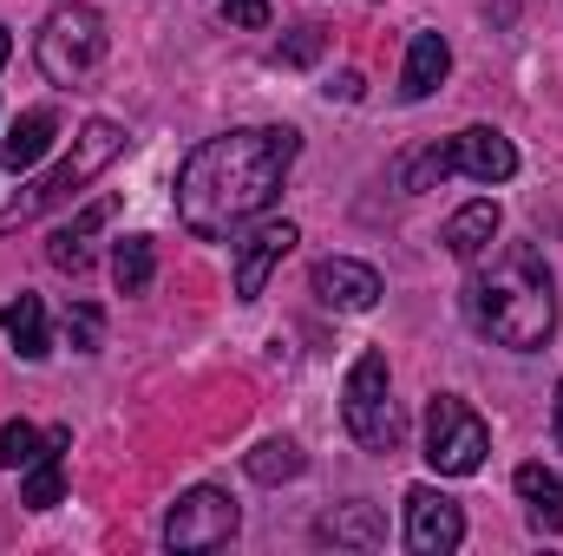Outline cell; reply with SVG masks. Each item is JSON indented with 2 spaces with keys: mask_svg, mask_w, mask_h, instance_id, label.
<instances>
[{
  "mask_svg": "<svg viewBox=\"0 0 563 556\" xmlns=\"http://www.w3.org/2000/svg\"><path fill=\"white\" fill-rule=\"evenodd\" d=\"M295 151H301V138L288 125H250V132L203 138L177 170V216H184V230L203 236V243L236 236L250 216H263L282 197V177H288Z\"/></svg>",
  "mask_w": 563,
  "mask_h": 556,
  "instance_id": "1",
  "label": "cell"
},
{
  "mask_svg": "<svg viewBox=\"0 0 563 556\" xmlns=\"http://www.w3.org/2000/svg\"><path fill=\"white\" fill-rule=\"evenodd\" d=\"M465 308L472 321L498 341V347H544L558 334V281H551V263L538 243H505L498 263L485 276H472L465 288Z\"/></svg>",
  "mask_w": 563,
  "mask_h": 556,
  "instance_id": "2",
  "label": "cell"
},
{
  "mask_svg": "<svg viewBox=\"0 0 563 556\" xmlns=\"http://www.w3.org/2000/svg\"><path fill=\"white\" fill-rule=\"evenodd\" d=\"M125 144H132V138H125V125H112V119H92V125L73 138V151H66V157H59V164H53V170H46V177H40L26 197H13V203L0 210V230H20V223H33L40 210H53V203L79 197V190H86V184H92V177H99V170H106V164H112Z\"/></svg>",
  "mask_w": 563,
  "mask_h": 556,
  "instance_id": "3",
  "label": "cell"
},
{
  "mask_svg": "<svg viewBox=\"0 0 563 556\" xmlns=\"http://www.w3.org/2000/svg\"><path fill=\"white\" fill-rule=\"evenodd\" d=\"M106 53H112V33L92 7H53V20L33 40V59L53 86H86L106 66Z\"/></svg>",
  "mask_w": 563,
  "mask_h": 556,
  "instance_id": "4",
  "label": "cell"
},
{
  "mask_svg": "<svg viewBox=\"0 0 563 556\" xmlns=\"http://www.w3.org/2000/svg\"><path fill=\"white\" fill-rule=\"evenodd\" d=\"M485 452H492L485 419L472 413L459 393H432V407H426V465L439 478H472L485 465Z\"/></svg>",
  "mask_w": 563,
  "mask_h": 556,
  "instance_id": "5",
  "label": "cell"
},
{
  "mask_svg": "<svg viewBox=\"0 0 563 556\" xmlns=\"http://www.w3.org/2000/svg\"><path fill=\"white\" fill-rule=\"evenodd\" d=\"M341 419H347L354 445H367V452H394L400 419H394V400H387V354H361V360L347 367Z\"/></svg>",
  "mask_w": 563,
  "mask_h": 556,
  "instance_id": "6",
  "label": "cell"
},
{
  "mask_svg": "<svg viewBox=\"0 0 563 556\" xmlns=\"http://www.w3.org/2000/svg\"><path fill=\"white\" fill-rule=\"evenodd\" d=\"M236 531H243V511H236V498L217 491V485L184 491V498L170 504V518H164V544H170V551H223Z\"/></svg>",
  "mask_w": 563,
  "mask_h": 556,
  "instance_id": "7",
  "label": "cell"
},
{
  "mask_svg": "<svg viewBox=\"0 0 563 556\" xmlns=\"http://www.w3.org/2000/svg\"><path fill=\"white\" fill-rule=\"evenodd\" d=\"M465 544V511L445 498V491H432V485H413L407 491V551L413 556H445Z\"/></svg>",
  "mask_w": 563,
  "mask_h": 556,
  "instance_id": "8",
  "label": "cell"
},
{
  "mask_svg": "<svg viewBox=\"0 0 563 556\" xmlns=\"http://www.w3.org/2000/svg\"><path fill=\"white\" fill-rule=\"evenodd\" d=\"M308 288H314L321 308H334V314H367V308L387 294L380 276H374L367 263H354V256H321L314 276H308Z\"/></svg>",
  "mask_w": 563,
  "mask_h": 556,
  "instance_id": "9",
  "label": "cell"
},
{
  "mask_svg": "<svg viewBox=\"0 0 563 556\" xmlns=\"http://www.w3.org/2000/svg\"><path fill=\"white\" fill-rule=\"evenodd\" d=\"M445 157H452V177H472V184H505V177H518V151H511L505 132H492V125H472V132L445 138Z\"/></svg>",
  "mask_w": 563,
  "mask_h": 556,
  "instance_id": "10",
  "label": "cell"
},
{
  "mask_svg": "<svg viewBox=\"0 0 563 556\" xmlns=\"http://www.w3.org/2000/svg\"><path fill=\"white\" fill-rule=\"evenodd\" d=\"M295 243H301L295 223H263L256 236H243V249H236V301H256L263 281H269V269H276Z\"/></svg>",
  "mask_w": 563,
  "mask_h": 556,
  "instance_id": "11",
  "label": "cell"
},
{
  "mask_svg": "<svg viewBox=\"0 0 563 556\" xmlns=\"http://www.w3.org/2000/svg\"><path fill=\"white\" fill-rule=\"evenodd\" d=\"M106 223H112V197L86 203L66 230H53V236H46V263H53V269H66V276H86V269H92V236H99Z\"/></svg>",
  "mask_w": 563,
  "mask_h": 556,
  "instance_id": "12",
  "label": "cell"
},
{
  "mask_svg": "<svg viewBox=\"0 0 563 556\" xmlns=\"http://www.w3.org/2000/svg\"><path fill=\"white\" fill-rule=\"evenodd\" d=\"M445 73H452V46H445V33H413V46H407V66H400V99H432L439 86H445Z\"/></svg>",
  "mask_w": 563,
  "mask_h": 556,
  "instance_id": "13",
  "label": "cell"
},
{
  "mask_svg": "<svg viewBox=\"0 0 563 556\" xmlns=\"http://www.w3.org/2000/svg\"><path fill=\"white\" fill-rule=\"evenodd\" d=\"M492 236H498V203L478 197V203H465V210L445 216V236H439V243H445L459 263H478V256L492 249Z\"/></svg>",
  "mask_w": 563,
  "mask_h": 556,
  "instance_id": "14",
  "label": "cell"
},
{
  "mask_svg": "<svg viewBox=\"0 0 563 556\" xmlns=\"http://www.w3.org/2000/svg\"><path fill=\"white\" fill-rule=\"evenodd\" d=\"M511 485H518V498H525L531 524H538L544 537H558V531H563V478H558V471L531 458V465H518V478H511Z\"/></svg>",
  "mask_w": 563,
  "mask_h": 556,
  "instance_id": "15",
  "label": "cell"
},
{
  "mask_svg": "<svg viewBox=\"0 0 563 556\" xmlns=\"http://www.w3.org/2000/svg\"><path fill=\"white\" fill-rule=\"evenodd\" d=\"M53 132H59V119H53L46 105L20 112V119H13V132L0 138V164H7V170H33V164L53 151Z\"/></svg>",
  "mask_w": 563,
  "mask_h": 556,
  "instance_id": "16",
  "label": "cell"
},
{
  "mask_svg": "<svg viewBox=\"0 0 563 556\" xmlns=\"http://www.w3.org/2000/svg\"><path fill=\"white\" fill-rule=\"evenodd\" d=\"M73 445V432H53L46 438V452L26 465V485H20V504L26 511H53L59 504V491H66V465H59V452Z\"/></svg>",
  "mask_w": 563,
  "mask_h": 556,
  "instance_id": "17",
  "label": "cell"
},
{
  "mask_svg": "<svg viewBox=\"0 0 563 556\" xmlns=\"http://www.w3.org/2000/svg\"><path fill=\"white\" fill-rule=\"evenodd\" d=\"M0 327H7V341H13V354H20V360H46V354H53L40 294H20V301H7V308H0Z\"/></svg>",
  "mask_w": 563,
  "mask_h": 556,
  "instance_id": "18",
  "label": "cell"
},
{
  "mask_svg": "<svg viewBox=\"0 0 563 556\" xmlns=\"http://www.w3.org/2000/svg\"><path fill=\"white\" fill-rule=\"evenodd\" d=\"M321 537H328V544L374 551V544H387V518H380L374 504H334V511L321 518Z\"/></svg>",
  "mask_w": 563,
  "mask_h": 556,
  "instance_id": "19",
  "label": "cell"
},
{
  "mask_svg": "<svg viewBox=\"0 0 563 556\" xmlns=\"http://www.w3.org/2000/svg\"><path fill=\"white\" fill-rule=\"evenodd\" d=\"M112 281H119V294H144V288L157 281V249H151V236H119V243H112Z\"/></svg>",
  "mask_w": 563,
  "mask_h": 556,
  "instance_id": "20",
  "label": "cell"
},
{
  "mask_svg": "<svg viewBox=\"0 0 563 556\" xmlns=\"http://www.w3.org/2000/svg\"><path fill=\"white\" fill-rule=\"evenodd\" d=\"M243 465H250V478H256V485H288V478H301V471H308L301 445H288V438H269V445H256Z\"/></svg>",
  "mask_w": 563,
  "mask_h": 556,
  "instance_id": "21",
  "label": "cell"
},
{
  "mask_svg": "<svg viewBox=\"0 0 563 556\" xmlns=\"http://www.w3.org/2000/svg\"><path fill=\"white\" fill-rule=\"evenodd\" d=\"M445 177H452L445 144H426V151H413V157L400 164V190H432V184H445Z\"/></svg>",
  "mask_w": 563,
  "mask_h": 556,
  "instance_id": "22",
  "label": "cell"
},
{
  "mask_svg": "<svg viewBox=\"0 0 563 556\" xmlns=\"http://www.w3.org/2000/svg\"><path fill=\"white\" fill-rule=\"evenodd\" d=\"M40 452H46V438H40L26 419H7V425H0V465H7V471H26Z\"/></svg>",
  "mask_w": 563,
  "mask_h": 556,
  "instance_id": "23",
  "label": "cell"
},
{
  "mask_svg": "<svg viewBox=\"0 0 563 556\" xmlns=\"http://www.w3.org/2000/svg\"><path fill=\"white\" fill-rule=\"evenodd\" d=\"M66 334H73V347H79V354H92V347H99V334H106V314H99L92 301H79V308L66 314Z\"/></svg>",
  "mask_w": 563,
  "mask_h": 556,
  "instance_id": "24",
  "label": "cell"
},
{
  "mask_svg": "<svg viewBox=\"0 0 563 556\" xmlns=\"http://www.w3.org/2000/svg\"><path fill=\"white\" fill-rule=\"evenodd\" d=\"M276 59L282 66H314V59H321V26H295L276 46Z\"/></svg>",
  "mask_w": 563,
  "mask_h": 556,
  "instance_id": "25",
  "label": "cell"
},
{
  "mask_svg": "<svg viewBox=\"0 0 563 556\" xmlns=\"http://www.w3.org/2000/svg\"><path fill=\"white\" fill-rule=\"evenodd\" d=\"M223 13L236 26H269V0H223Z\"/></svg>",
  "mask_w": 563,
  "mask_h": 556,
  "instance_id": "26",
  "label": "cell"
},
{
  "mask_svg": "<svg viewBox=\"0 0 563 556\" xmlns=\"http://www.w3.org/2000/svg\"><path fill=\"white\" fill-rule=\"evenodd\" d=\"M328 99H341V105H354V99H361V73H341V79L328 86Z\"/></svg>",
  "mask_w": 563,
  "mask_h": 556,
  "instance_id": "27",
  "label": "cell"
},
{
  "mask_svg": "<svg viewBox=\"0 0 563 556\" xmlns=\"http://www.w3.org/2000/svg\"><path fill=\"white\" fill-rule=\"evenodd\" d=\"M7 53H13V40H7V26H0V66H7Z\"/></svg>",
  "mask_w": 563,
  "mask_h": 556,
  "instance_id": "28",
  "label": "cell"
},
{
  "mask_svg": "<svg viewBox=\"0 0 563 556\" xmlns=\"http://www.w3.org/2000/svg\"><path fill=\"white\" fill-rule=\"evenodd\" d=\"M558 445H563V387H558Z\"/></svg>",
  "mask_w": 563,
  "mask_h": 556,
  "instance_id": "29",
  "label": "cell"
}]
</instances>
